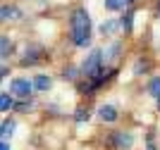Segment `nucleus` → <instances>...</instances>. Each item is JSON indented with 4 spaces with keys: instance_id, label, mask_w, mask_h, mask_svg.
I'll return each mask as SVG.
<instances>
[{
    "instance_id": "obj_1",
    "label": "nucleus",
    "mask_w": 160,
    "mask_h": 150,
    "mask_svg": "<svg viewBox=\"0 0 160 150\" xmlns=\"http://www.w3.org/2000/svg\"><path fill=\"white\" fill-rule=\"evenodd\" d=\"M88 26H91L88 12H86V10H74V14H72V41H74V46L84 48V46L91 43Z\"/></svg>"
},
{
    "instance_id": "obj_6",
    "label": "nucleus",
    "mask_w": 160,
    "mask_h": 150,
    "mask_svg": "<svg viewBox=\"0 0 160 150\" xmlns=\"http://www.w3.org/2000/svg\"><path fill=\"white\" fill-rule=\"evenodd\" d=\"M38 48H31V50H27V55H24V57H22V65L24 67H29V65H36V62H38Z\"/></svg>"
},
{
    "instance_id": "obj_4",
    "label": "nucleus",
    "mask_w": 160,
    "mask_h": 150,
    "mask_svg": "<svg viewBox=\"0 0 160 150\" xmlns=\"http://www.w3.org/2000/svg\"><path fill=\"white\" fill-rule=\"evenodd\" d=\"M31 88H33V84H29L27 79H14L12 84H10V93L19 95V98H29Z\"/></svg>"
},
{
    "instance_id": "obj_13",
    "label": "nucleus",
    "mask_w": 160,
    "mask_h": 150,
    "mask_svg": "<svg viewBox=\"0 0 160 150\" xmlns=\"http://www.w3.org/2000/svg\"><path fill=\"white\" fill-rule=\"evenodd\" d=\"M132 19H134V12H124V17L120 19V26L124 31H132Z\"/></svg>"
},
{
    "instance_id": "obj_11",
    "label": "nucleus",
    "mask_w": 160,
    "mask_h": 150,
    "mask_svg": "<svg viewBox=\"0 0 160 150\" xmlns=\"http://www.w3.org/2000/svg\"><path fill=\"white\" fill-rule=\"evenodd\" d=\"M10 52H12V41L7 38V36H2V38H0V55H2V57H7Z\"/></svg>"
},
{
    "instance_id": "obj_10",
    "label": "nucleus",
    "mask_w": 160,
    "mask_h": 150,
    "mask_svg": "<svg viewBox=\"0 0 160 150\" xmlns=\"http://www.w3.org/2000/svg\"><path fill=\"white\" fill-rule=\"evenodd\" d=\"M148 93H151L153 98H158V100H160V76L151 79V84H148Z\"/></svg>"
},
{
    "instance_id": "obj_2",
    "label": "nucleus",
    "mask_w": 160,
    "mask_h": 150,
    "mask_svg": "<svg viewBox=\"0 0 160 150\" xmlns=\"http://www.w3.org/2000/svg\"><path fill=\"white\" fill-rule=\"evenodd\" d=\"M103 60H105V55H103V50H91V55L86 57V62H84V74H86L88 79H96L100 72V65H103Z\"/></svg>"
},
{
    "instance_id": "obj_16",
    "label": "nucleus",
    "mask_w": 160,
    "mask_h": 150,
    "mask_svg": "<svg viewBox=\"0 0 160 150\" xmlns=\"http://www.w3.org/2000/svg\"><path fill=\"white\" fill-rule=\"evenodd\" d=\"M12 131H14V122H10V119H5V122H2V131H0V133H2V136H10Z\"/></svg>"
},
{
    "instance_id": "obj_17",
    "label": "nucleus",
    "mask_w": 160,
    "mask_h": 150,
    "mask_svg": "<svg viewBox=\"0 0 160 150\" xmlns=\"http://www.w3.org/2000/svg\"><path fill=\"white\" fill-rule=\"evenodd\" d=\"M88 117H91V114H88V110H84V107H81V110H77V114H74V119H77V122H86Z\"/></svg>"
},
{
    "instance_id": "obj_18",
    "label": "nucleus",
    "mask_w": 160,
    "mask_h": 150,
    "mask_svg": "<svg viewBox=\"0 0 160 150\" xmlns=\"http://www.w3.org/2000/svg\"><path fill=\"white\" fill-rule=\"evenodd\" d=\"M146 69H148V62L146 60H139L136 67H134V74H141V72H146Z\"/></svg>"
},
{
    "instance_id": "obj_23",
    "label": "nucleus",
    "mask_w": 160,
    "mask_h": 150,
    "mask_svg": "<svg viewBox=\"0 0 160 150\" xmlns=\"http://www.w3.org/2000/svg\"><path fill=\"white\" fill-rule=\"evenodd\" d=\"M158 7H160V2H158Z\"/></svg>"
},
{
    "instance_id": "obj_5",
    "label": "nucleus",
    "mask_w": 160,
    "mask_h": 150,
    "mask_svg": "<svg viewBox=\"0 0 160 150\" xmlns=\"http://www.w3.org/2000/svg\"><path fill=\"white\" fill-rule=\"evenodd\" d=\"M98 112H100V119H103V122H115V119H117V110H115L112 105H103Z\"/></svg>"
},
{
    "instance_id": "obj_8",
    "label": "nucleus",
    "mask_w": 160,
    "mask_h": 150,
    "mask_svg": "<svg viewBox=\"0 0 160 150\" xmlns=\"http://www.w3.org/2000/svg\"><path fill=\"white\" fill-rule=\"evenodd\" d=\"M0 14H2V22H10V19H17V17H19V10H17V7H2V10H0Z\"/></svg>"
},
{
    "instance_id": "obj_9",
    "label": "nucleus",
    "mask_w": 160,
    "mask_h": 150,
    "mask_svg": "<svg viewBox=\"0 0 160 150\" xmlns=\"http://www.w3.org/2000/svg\"><path fill=\"white\" fill-rule=\"evenodd\" d=\"M117 29H120L117 22H103V24H100V33H103V36H110V33H115Z\"/></svg>"
},
{
    "instance_id": "obj_12",
    "label": "nucleus",
    "mask_w": 160,
    "mask_h": 150,
    "mask_svg": "<svg viewBox=\"0 0 160 150\" xmlns=\"http://www.w3.org/2000/svg\"><path fill=\"white\" fill-rule=\"evenodd\" d=\"M120 50H122V46L120 43H112V46L105 50V60L110 62V60H117V55H120Z\"/></svg>"
},
{
    "instance_id": "obj_21",
    "label": "nucleus",
    "mask_w": 160,
    "mask_h": 150,
    "mask_svg": "<svg viewBox=\"0 0 160 150\" xmlns=\"http://www.w3.org/2000/svg\"><path fill=\"white\" fill-rule=\"evenodd\" d=\"M122 2H127V5H129V2H134V0H122Z\"/></svg>"
},
{
    "instance_id": "obj_3",
    "label": "nucleus",
    "mask_w": 160,
    "mask_h": 150,
    "mask_svg": "<svg viewBox=\"0 0 160 150\" xmlns=\"http://www.w3.org/2000/svg\"><path fill=\"white\" fill-rule=\"evenodd\" d=\"M112 145H115V150H129L134 145V136L129 131H115L112 133Z\"/></svg>"
},
{
    "instance_id": "obj_7",
    "label": "nucleus",
    "mask_w": 160,
    "mask_h": 150,
    "mask_svg": "<svg viewBox=\"0 0 160 150\" xmlns=\"http://www.w3.org/2000/svg\"><path fill=\"white\" fill-rule=\"evenodd\" d=\"M33 88H36V91H48V88H50V79L38 74V76L33 79Z\"/></svg>"
},
{
    "instance_id": "obj_19",
    "label": "nucleus",
    "mask_w": 160,
    "mask_h": 150,
    "mask_svg": "<svg viewBox=\"0 0 160 150\" xmlns=\"http://www.w3.org/2000/svg\"><path fill=\"white\" fill-rule=\"evenodd\" d=\"M62 76L69 79V81H74V79H77V69H74V67H67L65 72H62Z\"/></svg>"
},
{
    "instance_id": "obj_14",
    "label": "nucleus",
    "mask_w": 160,
    "mask_h": 150,
    "mask_svg": "<svg viewBox=\"0 0 160 150\" xmlns=\"http://www.w3.org/2000/svg\"><path fill=\"white\" fill-rule=\"evenodd\" d=\"M12 105L14 103H12V98H10V93H2V95H0V110H2V112H7Z\"/></svg>"
},
{
    "instance_id": "obj_20",
    "label": "nucleus",
    "mask_w": 160,
    "mask_h": 150,
    "mask_svg": "<svg viewBox=\"0 0 160 150\" xmlns=\"http://www.w3.org/2000/svg\"><path fill=\"white\" fill-rule=\"evenodd\" d=\"M0 150H10V145H7L5 141H2V145H0Z\"/></svg>"
},
{
    "instance_id": "obj_22",
    "label": "nucleus",
    "mask_w": 160,
    "mask_h": 150,
    "mask_svg": "<svg viewBox=\"0 0 160 150\" xmlns=\"http://www.w3.org/2000/svg\"><path fill=\"white\" fill-rule=\"evenodd\" d=\"M158 107H160V100H158Z\"/></svg>"
},
{
    "instance_id": "obj_15",
    "label": "nucleus",
    "mask_w": 160,
    "mask_h": 150,
    "mask_svg": "<svg viewBox=\"0 0 160 150\" xmlns=\"http://www.w3.org/2000/svg\"><path fill=\"white\" fill-rule=\"evenodd\" d=\"M122 0H105V7L110 10V12H117V10H122Z\"/></svg>"
}]
</instances>
